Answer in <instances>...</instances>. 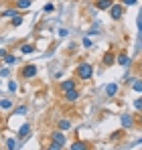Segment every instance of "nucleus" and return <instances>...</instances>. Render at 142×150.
Here are the masks:
<instances>
[{"label": "nucleus", "mask_w": 142, "mask_h": 150, "mask_svg": "<svg viewBox=\"0 0 142 150\" xmlns=\"http://www.w3.org/2000/svg\"><path fill=\"white\" fill-rule=\"evenodd\" d=\"M71 89H75V81H73V79H67V81L61 83V91H63V93H67Z\"/></svg>", "instance_id": "nucleus-4"}, {"label": "nucleus", "mask_w": 142, "mask_h": 150, "mask_svg": "<svg viewBox=\"0 0 142 150\" xmlns=\"http://www.w3.org/2000/svg\"><path fill=\"white\" fill-rule=\"evenodd\" d=\"M99 10H110L112 6H114V2L112 0H97V4H95Z\"/></svg>", "instance_id": "nucleus-5"}, {"label": "nucleus", "mask_w": 142, "mask_h": 150, "mask_svg": "<svg viewBox=\"0 0 142 150\" xmlns=\"http://www.w3.org/2000/svg\"><path fill=\"white\" fill-rule=\"evenodd\" d=\"M83 47H87V49H89V47H92V41H89V39H83Z\"/></svg>", "instance_id": "nucleus-26"}, {"label": "nucleus", "mask_w": 142, "mask_h": 150, "mask_svg": "<svg viewBox=\"0 0 142 150\" xmlns=\"http://www.w3.org/2000/svg\"><path fill=\"white\" fill-rule=\"evenodd\" d=\"M21 51H23V53H33V51H35V47H33V45H23V47H21Z\"/></svg>", "instance_id": "nucleus-17"}, {"label": "nucleus", "mask_w": 142, "mask_h": 150, "mask_svg": "<svg viewBox=\"0 0 142 150\" xmlns=\"http://www.w3.org/2000/svg\"><path fill=\"white\" fill-rule=\"evenodd\" d=\"M63 146H65V144H61V142H55V140L49 144V148H51V150H59V148H63Z\"/></svg>", "instance_id": "nucleus-16"}, {"label": "nucleus", "mask_w": 142, "mask_h": 150, "mask_svg": "<svg viewBox=\"0 0 142 150\" xmlns=\"http://www.w3.org/2000/svg\"><path fill=\"white\" fill-rule=\"evenodd\" d=\"M71 148H73V150H83V148H85V144H81V142H77V144H73Z\"/></svg>", "instance_id": "nucleus-22"}, {"label": "nucleus", "mask_w": 142, "mask_h": 150, "mask_svg": "<svg viewBox=\"0 0 142 150\" xmlns=\"http://www.w3.org/2000/svg\"><path fill=\"white\" fill-rule=\"evenodd\" d=\"M16 61H18V57H14V55H6V57H4V63H6V65H14Z\"/></svg>", "instance_id": "nucleus-11"}, {"label": "nucleus", "mask_w": 142, "mask_h": 150, "mask_svg": "<svg viewBox=\"0 0 142 150\" xmlns=\"http://www.w3.org/2000/svg\"><path fill=\"white\" fill-rule=\"evenodd\" d=\"M67 33H69L67 28H59V35H61V37H67Z\"/></svg>", "instance_id": "nucleus-25"}, {"label": "nucleus", "mask_w": 142, "mask_h": 150, "mask_svg": "<svg viewBox=\"0 0 142 150\" xmlns=\"http://www.w3.org/2000/svg\"><path fill=\"white\" fill-rule=\"evenodd\" d=\"M61 132H63V130H61ZM61 132H55V134H53V140H55V142H61V144H65L67 140H65V136H63Z\"/></svg>", "instance_id": "nucleus-9"}, {"label": "nucleus", "mask_w": 142, "mask_h": 150, "mask_svg": "<svg viewBox=\"0 0 142 150\" xmlns=\"http://www.w3.org/2000/svg\"><path fill=\"white\" fill-rule=\"evenodd\" d=\"M134 105H136V110H142V98H140V100H136Z\"/></svg>", "instance_id": "nucleus-28"}, {"label": "nucleus", "mask_w": 142, "mask_h": 150, "mask_svg": "<svg viewBox=\"0 0 142 150\" xmlns=\"http://www.w3.org/2000/svg\"><path fill=\"white\" fill-rule=\"evenodd\" d=\"M112 63H114V55L112 53H106L104 55V65H112Z\"/></svg>", "instance_id": "nucleus-13"}, {"label": "nucleus", "mask_w": 142, "mask_h": 150, "mask_svg": "<svg viewBox=\"0 0 142 150\" xmlns=\"http://www.w3.org/2000/svg\"><path fill=\"white\" fill-rule=\"evenodd\" d=\"M138 144H142V138H140V140H138Z\"/></svg>", "instance_id": "nucleus-29"}, {"label": "nucleus", "mask_w": 142, "mask_h": 150, "mask_svg": "<svg viewBox=\"0 0 142 150\" xmlns=\"http://www.w3.org/2000/svg\"><path fill=\"white\" fill-rule=\"evenodd\" d=\"M28 132H31V126H28V124H23V126H21V130H18V136H21V138H24V136H28Z\"/></svg>", "instance_id": "nucleus-8"}, {"label": "nucleus", "mask_w": 142, "mask_h": 150, "mask_svg": "<svg viewBox=\"0 0 142 150\" xmlns=\"http://www.w3.org/2000/svg\"><path fill=\"white\" fill-rule=\"evenodd\" d=\"M77 98H79V91H77V89H71V91L65 93V100H67V101H75Z\"/></svg>", "instance_id": "nucleus-6"}, {"label": "nucleus", "mask_w": 142, "mask_h": 150, "mask_svg": "<svg viewBox=\"0 0 142 150\" xmlns=\"http://www.w3.org/2000/svg\"><path fill=\"white\" fill-rule=\"evenodd\" d=\"M126 6H132V4H136V0H122Z\"/></svg>", "instance_id": "nucleus-27"}, {"label": "nucleus", "mask_w": 142, "mask_h": 150, "mask_svg": "<svg viewBox=\"0 0 142 150\" xmlns=\"http://www.w3.org/2000/svg\"><path fill=\"white\" fill-rule=\"evenodd\" d=\"M0 105H2V110H8V108H10V101H8V100H2Z\"/></svg>", "instance_id": "nucleus-23"}, {"label": "nucleus", "mask_w": 142, "mask_h": 150, "mask_svg": "<svg viewBox=\"0 0 142 150\" xmlns=\"http://www.w3.org/2000/svg\"><path fill=\"white\" fill-rule=\"evenodd\" d=\"M77 75H79V79H89L92 75H94V69H92V65L89 63H79L77 65Z\"/></svg>", "instance_id": "nucleus-1"}, {"label": "nucleus", "mask_w": 142, "mask_h": 150, "mask_svg": "<svg viewBox=\"0 0 142 150\" xmlns=\"http://www.w3.org/2000/svg\"><path fill=\"white\" fill-rule=\"evenodd\" d=\"M31 6V0H18V8H28Z\"/></svg>", "instance_id": "nucleus-18"}, {"label": "nucleus", "mask_w": 142, "mask_h": 150, "mask_svg": "<svg viewBox=\"0 0 142 150\" xmlns=\"http://www.w3.org/2000/svg\"><path fill=\"white\" fill-rule=\"evenodd\" d=\"M118 63H120V65H124V67H126V65L130 63V59H128V55H124V53H120V55H118Z\"/></svg>", "instance_id": "nucleus-10"}, {"label": "nucleus", "mask_w": 142, "mask_h": 150, "mask_svg": "<svg viewBox=\"0 0 142 150\" xmlns=\"http://www.w3.org/2000/svg\"><path fill=\"white\" fill-rule=\"evenodd\" d=\"M57 128H59V130H69V128H71V122H69V120H61V122L57 124Z\"/></svg>", "instance_id": "nucleus-12"}, {"label": "nucleus", "mask_w": 142, "mask_h": 150, "mask_svg": "<svg viewBox=\"0 0 142 150\" xmlns=\"http://www.w3.org/2000/svg\"><path fill=\"white\" fill-rule=\"evenodd\" d=\"M2 14H4V16H12V18H14V16H16V14H18V12H16V10H14V8H6V10H4V12H2Z\"/></svg>", "instance_id": "nucleus-15"}, {"label": "nucleus", "mask_w": 142, "mask_h": 150, "mask_svg": "<svg viewBox=\"0 0 142 150\" xmlns=\"http://www.w3.org/2000/svg\"><path fill=\"white\" fill-rule=\"evenodd\" d=\"M122 126H124V128H130V126H132V118H130V116H122Z\"/></svg>", "instance_id": "nucleus-14"}, {"label": "nucleus", "mask_w": 142, "mask_h": 150, "mask_svg": "<svg viewBox=\"0 0 142 150\" xmlns=\"http://www.w3.org/2000/svg\"><path fill=\"white\" fill-rule=\"evenodd\" d=\"M35 75H37V67L35 65H24L23 69H21V77H24V79H31Z\"/></svg>", "instance_id": "nucleus-2"}, {"label": "nucleus", "mask_w": 142, "mask_h": 150, "mask_svg": "<svg viewBox=\"0 0 142 150\" xmlns=\"http://www.w3.org/2000/svg\"><path fill=\"white\" fill-rule=\"evenodd\" d=\"M122 14H124V8H122L120 4H114V6L110 8V16H112L114 21H118V18H122Z\"/></svg>", "instance_id": "nucleus-3"}, {"label": "nucleus", "mask_w": 142, "mask_h": 150, "mask_svg": "<svg viewBox=\"0 0 142 150\" xmlns=\"http://www.w3.org/2000/svg\"><path fill=\"white\" fill-rule=\"evenodd\" d=\"M116 91H118V85H116V83H110V85L106 87V93H108L110 98H112V96H116Z\"/></svg>", "instance_id": "nucleus-7"}, {"label": "nucleus", "mask_w": 142, "mask_h": 150, "mask_svg": "<svg viewBox=\"0 0 142 150\" xmlns=\"http://www.w3.org/2000/svg\"><path fill=\"white\" fill-rule=\"evenodd\" d=\"M134 91H142V79H138V81H134Z\"/></svg>", "instance_id": "nucleus-19"}, {"label": "nucleus", "mask_w": 142, "mask_h": 150, "mask_svg": "<svg viewBox=\"0 0 142 150\" xmlns=\"http://www.w3.org/2000/svg\"><path fill=\"white\" fill-rule=\"evenodd\" d=\"M21 23H23V18H21V16H14V18H12V26H18Z\"/></svg>", "instance_id": "nucleus-21"}, {"label": "nucleus", "mask_w": 142, "mask_h": 150, "mask_svg": "<svg viewBox=\"0 0 142 150\" xmlns=\"http://www.w3.org/2000/svg\"><path fill=\"white\" fill-rule=\"evenodd\" d=\"M16 146H18L16 140H6V148H16Z\"/></svg>", "instance_id": "nucleus-20"}, {"label": "nucleus", "mask_w": 142, "mask_h": 150, "mask_svg": "<svg viewBox=\"0 0 142 150\" xmlns=\"http://www.w3.org/2000/svg\"><path fill=\"white\" fill-rule=\"evenodd\" d=\"M8 89H10V91H16V83L10 81V83H8Z\"/></svg>", "instance_id": "nucleus-24"}]
</instances>
